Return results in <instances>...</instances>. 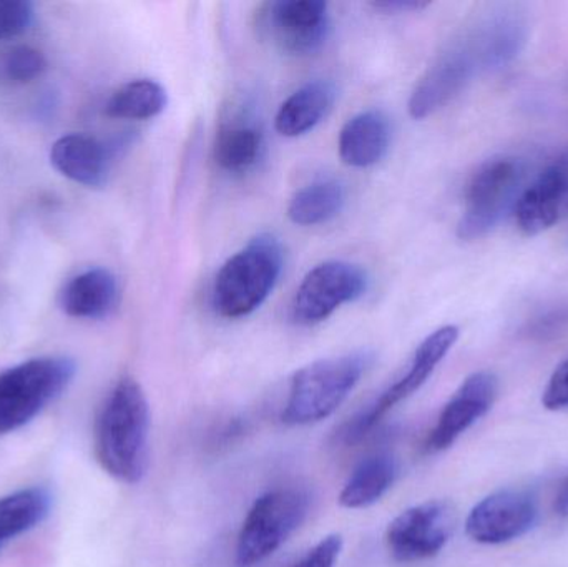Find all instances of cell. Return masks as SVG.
Instances as JSON below:
<instances>
[{
	"instance_id": "30bf717a",
	"label": "cell",
	"mask_w": 568,
	"mask_h": 567,
	"mask_svg": "<svg viewBox=\"0 0 568 567\" xmlns=\"http://www.w3.org/2000/svg\"><path fill=\"white\" fill-rule=\"evenodd\" d=\"M456 529V512L447 502L433 499L400 513L390 522L386 545L399 563L434 558L446 548Z\"/></svg>"
},
{
	"instance_id": "7402d4cb",
	"label": "cell",
	"mask_w": 568,
	"mask_h": 567,
	"mask_svg": "<svg viewBox=\"0 0 568 567\" xmlns=\"http://www.w3.org/2000/svg\"><path fill=\"white\" fill-rule=\"evenodd\" d=\"M346 205V186L336 179H321L297 190L287 206L294 225L316 226L331 222Z\"/></svg>"
},
{
	"instance_id": "8fae6325",
	"label": "cell",
	"mask_w": 568,
	"mask_h": 567,
	"mask_svg": "<svg viewBox=\"0 0 568 567\" xmlns=\"http://www.w3.org/2000/svg\"><path fill=\"white\" fill-rule=\"evenodd\" d=\"M537 519L539 506L532 493L503 489L474 506L466 519V533L479 545H504L527 535Z\"/></svg>"
},
{
	"instance_id": "44dd1931",
	"label": "cell",
	"mask_w": 568,
	"mask_h": 567,
	"mask_svg": "<svg viewBox=\"0 0 568 567\" xmlns=\"http://www.w3.org/2000/svg\"><path fill=\"white\" fill-rule=\"evenodd\" d=\"M396 458L379 453L363 459L351 473L339 493V505L346 509H364L376 505L397 478Z\"/></svg>"
},
{
	"instance_id": "ffe728a7",
	"label": "cell",
	"mask_w": 568,
	"mask_h": 567,
	"mask_svg": "<svg viewBox=\"0 0 568 567\" xmlns=\"http://www.w3.org/2000/svg\"><path fill=\"white\" fill-rule=\"evenodd\" d=\"M265 152L263 130L252 120L239 119L223 123L213 143V160L223 172H250Z\"/></svg>"
},
{
	"instance_id": "5b68a950",
	"label": "cell",
	"mask_w": 568,
	"mask_h": 567,
	"mask_svg": "<svg viewBox=\"0 0 568 567\" xmlns=\"http://www.w3.org/2000/svg\"><path fill=\"white\" fill-rule=\"evenodd\" d=\"M524 175L523 162L514 156H496L484 162L467 182L457 236L473 242L489 235L507 212L516 209Z\"/></svg>"
},
{
	"instance_id": "52a82bcc",
	"label": "cell",
	"mask_w": 568,
	"mask_h": 567,
	"mask_svg": "<svg viewBox=\"0 0 568 567\" xmlns=\"http://www.w3.org/2000/svg\"><path fill=\"white\" fill-rule=\"evenodd\" d=\"M366 270L343 260H329L314 266L294 293L291 320L300 326H314L334 315L346 303L366 295Z\"/></svg>"
},
{
	"instance_id": "4316f807",
	"label": "cell",
	"mask_w": 568,
	"mask_h": 567,
	"mask_svg": "<svg viewBox=\"0 0 568 567\" xmlns=\"http://www.w3.org/2000/svg\"><path fill=\"white\" fill-rule=\"evenodd\" d=\"M33 3L27 0H0V40L20 36L33 22Z\"/></svg>"
},
{
	"instance_id": "9a60e30c",
	"label": "cell",
	"mask_w": 568,
	"mask_h": 567,
	"mask_svg": "<svg viewBox=\"0 0 568 567\" xmlns=\"http://www.w3.org/2000/svg\"><path fill=\"white\" fill-rule=\"evenodd\" d=\"M464 39L473 49L480 70H499L523 52L529 39V23L516 7H497Z\"/></svg>"
},
{
	"instance_id": "2e32d148",
	"label": "cell",
	"mask_w": 568,
	"mask_h": 567,
	"mask_svg": "<svg viewBox=\"0 0 568 567\" xmlns=\"http://www.w3.org/2000/svg\"><path fill=\"white\" fill-rule=\"evenodd\" d=\"M113 152L109 145L85 133L60 136L50 149L57 172L89 189H100L109 180Z\"/></svg>"
},
{
	"instance_id": "7a4b0ae2",
	"label": "cell",
	"mask_w": 568,
	"mask_h": 567,
	"mask_svg": "<svg viewBox=\"0 0 568 567\" xmlns=\"http://www.w3.org/2000/svg\"><path fill=\"white\" fill-rule=\"evenodd\" d=\"M283 246L262 233L246 243L220 269L212 290V306L222 318L252 315L268 300L283 272Z\"/></svg>"
},
{
	"instance_id": "277c9868",
	"label": "cell",
	"mask_w": 568,
	"mask_h": 567,
	"mask_svg": "<svg viewBox=\"0 0 568 567\" xmlns=\"http://www.w3.org/2000/svg\"><path fill=\"white\" fill-rule=\"evenodd\" d=\"M75 375L77 363L69 356H42L0 373V436L29 425Z\"/></svg>"
},
{
	"instance_id": "ba28073f",
	"label": "cell",
	"mask_w": 568,
	"mask_h": 567,
	"mask_svg": "<svg viewBox=\"0 0 568 567\" xmlns=\"http://www.w3.org/2000/svg\"><path fill=\"white\" fill-rule=\"evenodd\" d=\"M329 7L323 0H278L263 3L258 30L276 49L294 57L320 52L329 37Z\"/></svg>"
},
{
	"instance_id": "cb8c5ba5",
	"label": "cell",
	"mask_w": 568,
	"mask_h": 567,
	"mask_svg": "<svg viewBox=\"0 0 568 567\" xmlns=\"http://www.w3.org/2000/svg\"><path fill=\"white\" fill-rule=\"evenodd\" d=\"M169 103L165 87L152 79H136L116 89L105 105L106 115L123 120L159 117Z\"/></svg>"
},
{
	"instance_id": "4fadbf2b",
	"label": "cell",
	"mask_w": 568,
	"mask_h": 567,
	"mask_svg": "<svg viewBox=\"0 0 568 567\" xmlns=\"http://www.w3.org/2000/svg\"><path fill=\"white\" fill-rule=\"evenodd\" d=\"M497 389L499 383L493 373H474L466 378L440 412L436 425L427 435L424 449L434 455L450 448L474 423L490 412L497 398Z\"/></svg>"
},
{
	"instance_id": "83f0119b",
	"label": "cell",
	"mask_w": 568,
	"mask_h": 567,
	"mask_svg": "<svg viewBox=\"0 0 568 567\" xmlns=\"http://www.w3.org/2000/svg\"><path fill=\"white\" fill-rule=\"evenodd\" d=\"M343 536H326L291 567H334L343 551Z\"/></svg>"
},
{
	"instance_id": "ac0fdd59",
	"label": "cell",
	"mask_w": 568,
	"mask_h": 567,
	"mask_svg": "<svg viewBox=\"0 0 568 567\" xmlns=\"http://www.w3.org/2000/svg\"><path fill=\"white\" fill-rule=\"evenodd\" d=\"M119 282L105 269H90L73 276L60 293V306L73 318L102 320L119 305Z\"/></svg>"
},
{
	"instance_id": "9c48e42d",
	"label": "cell",
	"mask_w": 568,
	"mask_h": 567,
	"mask_svg": "<svg viewBox=\"0 0 568 567\" xmlns=\"http://www.w3.org/2000/svg\"><path fill=\"white\" fill-rule=\"evenodd\" d=\"M457 338H459V328L454 325L443 326V328L430 333L417 346L406 373L397 382H394L366 412L359 413L356 418L347 423L343 432L344 442L347 445L359 442L390 409L396 408L400 402L419 392L424 383L433 375L434 369L456 345Z\"/></svg>"
},
{
	"instance_id": "e0dca14e",
	"label": "cell",
	"mask_w": 568,
	"mask_h": 567,
	"mask_svg": "<svg viewBox=\"0 0 568 567\" xmlns=\"http://www.w3.org/2000/svg\"><path fill=\"white\" fill-rule=\"evenodd\" d=\"M393 129L379 110H366L347 120L341 129L337 149L344 165L367 169L376 165L389 152Z\"/></svg>"
},
{
	"instance_id": "d4e9b609",
	"label": "cell",
	"mask_w": 568,
	"mask_h": 567,
	"mask_svg": "<svg viewBox=\"0 0 568 567\" xmlns=\"http://www.w3.org/2000/svg\"><path fill=\"white\" fill-rule=\"evenodd\" d=\"M47 70V59L30 45L16 47L6 60V72L16 82H32Z\"/></svg>"
},
{
	"instance_id": "4dcf8cb0",
	"label": "cell",
	"mask_w": 568,
	"mask_h": 567,
	"mask_svg": "<svg viewBox=\"0 0 568 567\" xmlns=\"http://www.w3.org/2000/svg\"><path fill=\"white\" fill-rule=\"evenodd\" d=\"M556 512L560 516H568V478L564 483L562 488H560L559 495H557Z\"/></svg>"
},
{
	"instance_id": "3957f363",
	"label": "cell",
	"mask_w": 568,
	"mask_h": 567,
	"mask_svg": "<svg viewBox=\"0 0 568 567\" xmlns=\"http://www.w3.org/2000/svg\"><path fill=\"white\" fill-rule=\"evenodd\" d=\"M373 362V353L354 352L317 360L297 369L282 413L284 425H316L333 416Z\"/></svg>"
},
{
	"instance_id": "f546056e",
	"label": "cell",
	"mask_w": 568,
	"mask_h": 567,
	"mask_svg": "<svg viewBox=\"0 0 568 567\" xmlns=\"http://www.w3.org/2000/svg\"><path fill=\"white\" fill-rule=\"evenodd\" d=\"M369 6L383 13H407L426 9L429 2H419V0H379V2H371Z\"/></svg>"
},
{
	"instance_id": "7c38bea8",
	"label": "cell",
	"mask_w": 568,
	"mask_h": 567,
	"mask_svg": "<svg viewBox=\"0 0 568 567\" xmlns=\"http://www.w3.org/2000/svg\"><path fill=\"white\" fill-rule=\"evenodd\" d=\"M480 72L479 62L466 39L450 47L429 67L409 99L413 119L423 120L456 99Z\"/></svg>"
},
{
	"instance_id": "d6986e66",
	"label": "cell",
	"mask_w": 568,
	"mask_h": 567,
	"mask_svg": "<svg viewBox=\"0 0 568 567\" xmlns=\"http://www.w3.org/2000/svg\"><path fill=\"white\" fill-rule=\"evenodd\" d=\"M336 95V87L329 80L317 79L304 83L280 107L275 119L276 130L287 139L306 135L326 119Z\"/></svg>"
},
{
	"instance_id": "484cf974",
	"label": "cell",
	"mask_w": 568,
	"mask_h": 567,
	"mask_svg": "<svg viewBox=\"0 0 568 567\" xmlns=\"http://www.w3.org/2000/svg\"><path fill=\"white\" fill-rule=\"evenodd\" d=\"M568 330V305H554L537 313L529 325L527 335L537 342H550L559 338Z\"/></svg>"
},
{
	"instance_id": "8992f818",
	"label": "cell",
	"mask_w": 568,
	"mask_h": 567,
	"mask_svg": "<svg viewBox=\"0 0 568 567\" xmlns=\"http://www.w3.org/2000/svg\"><path fill=\"white\" fill-rule=\"evenodd\" d=\"M310 512V496L296 488H280L260 496L240 529L236 563L252 567L275 555L297 531Z\"/></svg>"
},
{
	"instance_id": "f1b7e54d",
	"label": "cell",
	"mask_w": 568,
	"mask_h": 567,
	"mask_svg": "<svg viewBox=\"0 0 568 567\" xmlns=\"http://www.w3.org/2000/svg\"><path fill=\"white\" fill-rule=\"evenodd\" d=\"M542 403L550 412H568V358L550 376Z\"/></svg>"
},
{
	"instance_id": "5bb4252c",
	"label": "cell",
	"mask_w": 568,
	"mask_h": 567,
	"mask_svg": "<svg viewBox=\"0 0 568 567\" xmlns=\"http://www.w3.org/2000/svg\"><path fill=\"white\" fill-rule=\"evenodd\" d=\"M516 216L520 232L530 236L568 219V150L520 193Z\"/></svg>"
},
{
	"instance_id": "603a6c76",
	"label": "cell",
	"mask_w": 568,
	"mask_h": 567,
	"mask_svg": "<svg viewBox=\"0 0 568 567\" xmlns=\"http://www.w3.org/2000/svg\"><path fill=\"white\" fill-rule=\"evenodd\" d=\"M53 496L45 488L20 489L0 498V548L45 522Z\"/></svg>"
},
{
	"instance_id": "6da1fadb",
	"label": "cell",
	"mask_w": 568,
	"mask_h": 567,
	"mask_svg": "<svg viewBox=\"0 0 568 567\" xmlns=\"http://www.w3.org/2000/svg\"><path fill=\"white\" fill-rule=\"evenodd\" d=\"M149 399L136 379L123 376L97 416L93 433L97 462L116 482L136 485L149 466Z\"/></svg>"
}]
</instances>
